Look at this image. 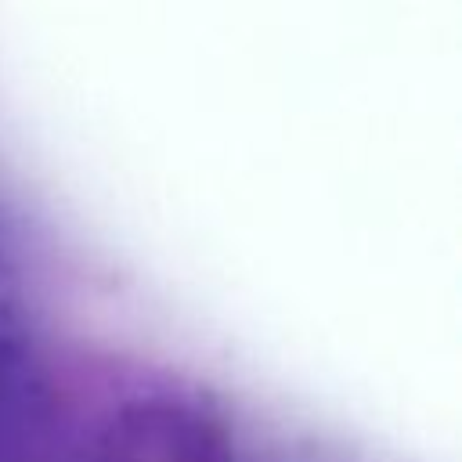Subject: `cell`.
<instances>
[{"instance_id":"cell-1","label":"cell","mask_w":462,"mask_h":462,"mask_svg":"<svg viewBox=\"0 0 462 462\" xmlns=\"http://www.w3.org/2000/svg\"><path fill=\"white\" fill-rule=\"evenodd\" d=\"M90 462H231L224 430L195 408L141 401L97 437Z\"/></svg>"}]
</instances>
